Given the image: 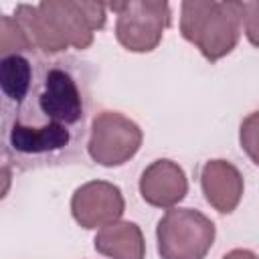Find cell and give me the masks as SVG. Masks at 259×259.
I'll list each match as a JSON object with an SVG mask.
<instances>
[{"mask_svg":"<svg viewBox=\"0 0 259 259\" xmlns=\"http://www.w3.org/2000/svg\"><path fill=\"white\" fill-rule=\"evenodd\" d=\"M95 75V65L75 55L2 57L0 164L30 172L83 162Z\"/></svg>","mask_w":259,"mask_h":259,"instance_id":"1","label":"cell"},{"mask_svg":"<svg viewBox=\"0 0 259 259\" xmlns=\"http://www.w3.org/2000/svg\"><path fill=\"white\" fill-rule=\"evenodd\" d=\"M105 4L49 0L36 6L18 4L14 20L24 30L30 49L40 55H61L67 47H91L93 32L105 26Z\"/></svg>","mask_w":259,"mask_h":259,"instance_id":"2","label":"cell"},{"mask_svg":"<svg viewBox=\"0 0 259 259\" xmlns=\"http://www.w3.org/2000/svg\"><path fill=\"white\" fill-rule=\"evenodd\" d=\"M243 14L245 2L186 0L180 6V34L214 63L237 47Z\"/></svg>","mask_w":259,"mask_h":259,"instance_id":"3","label":"cell"},{"mask_svg":"<svg viewBox=\"0 0 259 259\" xmlns=\"http://www.w3.org/2000/svg\"><path fill=\"white\" fill-rule=\"evenodd\" d=\"M214 223L194 208H170L158 221L160 259H204L214 243Z\"/></svg>","mask_w":259,"mask_h":259,"instance_id":"4","label":"cell"},{"mask_svg":"<svg viewBox=\"0 0 259 259\" xmlns=\"http://www.w3.org/2000/svg\"><path fill=\"white\" fill-rule=\"evenodd\" d=\"M105 8L117 12L115 38L132 53L154 51L164 30L170 26V4L156 0H130V2H109Z\"/></svg>","mask_w":259,"mask_h":259,"instance_id":"5","label":"cell"},{"mask_svg":"<svg viewBox=\"0 0 259 259\" xmlns=\"http://www.w3.org/2000/svg\"><path fill=\"white\" fill-rule=\"evenodd\" d=\"M144 134L136 121L125 117L119 111H97L89 125L87 154L99 166H121L132 160L140 146Z\"/></svg>","mask_w":259,"mask_h":259,"instance_id":"6","label":"cell"},{"mask_svg":"<svg viewBox=\"0 0 259 259\" xmlns=\"http://www.w3.org/2000/svg\"><path fill=\"white\" fill-rule=\"evenodd\" d=\"M125 210L121 190L107 180L81 184L71 196V212L79 227L97 229L119 221Z\"/></svg>","mask_w":259,"mask_h":259,"instance_id":"7","label":"cell"},{"mask_svg":"<svg viewBox=\"0 0 259 259\" xmlns=\"http://www.w3.org/2000/svg\"><path fill=\"white\" fill-rule=\"evenodd\" d=\"M188 192V180L184 170L168 160H154L140 176V194L142 198L158 208H172Z\"/></svg>","mask_w":259,"mask_h":259,"instance_id":"8","label":"cell"},{"mask_svg":"<svg viewBox=\"0 0 259 259\" xmlns=\"http://www.w3.org/2000/svg\"><path fill=\"white\" fill-rule=\"evenodd\" d=\"M200 186L206 202L221 214H229L237 208L243 196V176L227 160H208L200 170Z\"/></svg>","mask_w":259,"mask_h":259,"instance_id":"9","label":"cell"},{"mask_svg":"<svg viewBox=\"0 0 259 259\" xmlns=\"http://www.w3.org/2000/svg\"><path fill=\"white\" fill-rule=\"evenodd\" d=\"M97 253L111 259H144L146 243L142 229L130 221H115L97 231L93 239Z\"/></svg>","mask_w":259,"mask_h":259,"instance_id":"10","label":"cell"},{"mask_svg":"<svg viewBox=\"0 0 259 259\" xmlns=\"http://www.w3.org/2000/svg\"><path fill=\"white\" fill-rule=\"evenodd\" d=\"M22 51H32L24 30L14 20V16L0 12V59L12 53H22Z\"/></svg>","mask_w":259,"mask_h":259,"instance_id":"11","label":"cell"},{"mask_svg":"<svg viewBox=\"0 0 259 259\" xmlns=\"http://www.w3.org/2000/svg\"><path fill=\"white\" fill-rule=\"evenodd\" d=\"M255 121H257V113H251L241 123V146L249 152L251 160L257 164V156H255Z\"/></svg>","mask_w":259,"mask_h":259,"instance_id":"12","label":"cell"},{"mask_svg":"<svg viewBox=\"0 0 259 259\" xmlns=\"http://www.w3.org/2000/svg\"><path fill=\"white\" fill-rule=\"evenodd\" d=\"M10 184H12V170H10L8 166L0 164V200L8 194Z\"/></svg>","mask_w":259,"mask_h":259,"instance_id":"13","label":"cell"},{"mask_svg":"<svg viewBox=\"0 0 259 259\" xmlns=\"http://www.w3.org/2000/svg\"><path fill=\"white\" fill-rule=\"evenodd\" d=\"M223 259H257V255L253 251H249V249H233Z\"/></svg>","mask_w":259,"mask_h":259,"instance_id":"14","label":"cell"}]
</instances>
